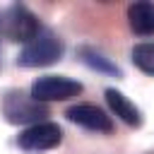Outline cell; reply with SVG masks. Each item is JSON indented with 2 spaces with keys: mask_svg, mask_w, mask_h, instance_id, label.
<instances>
[{
  "mask_svg": "<svg viewBox=\"0 0 154 154\" xmlns=\"http://www.w3.org/2000/svg\"><path fill=\"white\" fill-rule=\"evenodd\" d=\"M63 51H65V46H63L60 36H55L51 29H41L38 36L19 51L17 65H22V67H46V65H53L55 60H60Z\"/></svg>",
  "mask_w": 154,
  "mask_h": 154,
  "instance_id": "cell-1",
  "label": "cell"
},
{
  "mask_svg": "<svg viewBox=\"0 0 154 154\" xmlns=\"http://www.w3.org/2000/svg\"><path fill=\"white\" fill-rule=\"evenodd\" d=\"M38 31H41L38 17L24 5H10L0 14V34H5L10 41L26 46L29 41H34L38 36Z\"/></svg>",
  "mask_w": 154,
  "mask_h": 154,
  "instance_id": "cell-2",
  "label": "cell"
},
{
  "mask_svg": "<svg viewBox=\"0 0 154 154\" xmlns=\"http://www.w3.org/2000/svg\"><path fill=\"white\" fill-rule=\"evenodd\" d=\"M2 113H5V120L12 125H36L46 120L48 106L31 99V94L10 91L2 101Z\"/></svg>",
  "mask_w": 154,
  "mask_h": 154,
  "instance_id": "cell-3",
  "label": "cell"
},
{
  "mask_svg": "<svg viewBox=\"0 0 154 154\" xmlns=\"http://www.w3.org/2000/svg\"><path fill=\"white\" fill-rule=\"evenodd\" d=\"M82 94V82L63 77V75H43L31 84V99L48 103V101H67Z\"/></svg>",
  "mask_w": 154,
  "mask_h": 154,
  "instance_id": "cell-4",
  "label": "cell"
},
{
  "mask_svg": "<svg viewBox=\"0 0 154 154\" xmlns=\"http://www.w3.org/2000/svg\"><path fill=\"white\" fill-rule=\"evenodd\" d=\"M63 142V130L58 123H51V120H43V123H36V125H29L19 132L17 137V144L26 152H43V149H53Z\"/></svg>",
  "mask_w": 154,
  "mask_h": 154,
  "instance_id": "cell-5",
  "label": "cell"
},
{
  "mask_svg": "<svg viewBox=\"0 0 154 154\" xmlns=\"http://www.w3.org/2000/svg\"><path fill=\"white\" fill-rule=\"evenodd\" d=\"M67 120L87 128V130H94V132H111L113 130V120L111 116L99 108L96 103H75L67 108Z\"/></svg>",
  "mask_w": 154,
  "mask_h": 154,
  "instance_id": "cell-6",
  "label": "cell"
},
{
  "mask_svg": "<svg viewBox=\"0 0 154 154\" xmlns=\"http://www.w3.org/2000/svg\"><path fill=\"white\" fill-rule=\"evenodd\" d=\"M106 101H108L111 111H113L125 125H130V128H140V125H142V113H140V108H137L123 91L108 87V89H106Z\"/></svg>",
  "mask_w": 154,
  "mask_h": 154,
  "instance_id": "cell-7",
  "label": "cell"
},
{
  "mask_svg": "<svg viewBox=\"0 0 154 154\" xmlns=\"http://www.w3.org/2000/svg\"><path fill=\"white\" fill-rule=\"evenodd\" d=\"M128 22L140 36L154 34V2H132L128 7Z\"/></svg>",
  "mask_w": 154,
  "mask_h": 154,
  "instance_id": "cell-8",
  "label": "cell"
},
{
  "mask_svg": "<svg viewBox=\"0 0 154 154\" xmlns=\"http://www.w3.org/2000/svg\"><path fill=\"white\" fill-rule=\"evenodd\" d=\"M79 60L87 65V67H91V70H96V72H103V75H113V77H120L123 72H120V67L111 60V58H106L103 53H99L96 48H89V46H82L79 48Z\"/></svg>",
  "mask_w": 154,
  "mask_h": 154,
  "instance_id": "cell-9",
  "label": "cell"
},
{
  "mask_svg": "<svg viewBox=\"0 0 154 154\" xmlns=\"http://www.w3.org/2000/svg\"><path fill=\"white\" fill-rule=\"evenodd\" d=\"M132 65L154 77V43H137L132 48Z\"/></svg>",
  "mask_w": 154,
  "mask_h": 154,
  "instance_id": "cell-10",
  "label": "cell"
}]
</instances>
